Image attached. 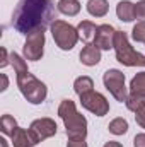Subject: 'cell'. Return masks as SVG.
I'll list each match as a JSON object with an SVG mask.
<instances>
[{"instance_id": "obj_1", "label": "cell", "mask_w": 145, "mask_h": 147, "mask_svg": "<svg viewBox=\"0 0 145 147\" xmlns=\"http://www.w3.org/2000/svg\"><path fill=\"white\" fill-rule=\"evenodd\" d=\"M55 21L56 9L50 0H19L12 14L14 29L26 36L34 31H46Z\"/></svg>"}, {"instance_id": "obj_2", "label": "cell", "mask_w": 145, "mask_h": 147, "mask_svg": "<svg viewBox=\"0 0 145 147\" xmlns=\"http://www.w3.org/2000/svg\"><path fill=\"white\" fill-rule=\"evenodd\" d=\"M58 116L63 120L68 139H85L87 137V120L80 115L72 99H63L58 106Z\"/></svg>"}, {"instance_id": "obj_3", "label": "cell", "mask_w": 145, "mask_h": 147, "mask_svg": "<svg viewBox=\"0 0 145 147\" xmlns=\"http://www.w3.org/2000/svg\"><path fill=\"white\" fill-rule=\"evenodd\" d=\"M114 51H116V60L119 63L126 67H145V55L132 48L125 31L114 33Z\"/></svg>"}, {"instance_id": "obj_4", "label": "cell", "mask_w": 145, "mask_h": 147, "mask_svg": "<svg viewBox=\"0 0 145 147\" xmlns=\"http://www.w3.org/2000/svg\"><path fill=\"white\" fill-rule=\"evenodd\" d=\"M17 87L21 91V94L31 103V105H39L46 99V94H48V89L46 86L34 77L31 72H24L17 75Z\"/></svg>"}, {"instance_id": "obj_5", "label": "cell", "mask_w": 145, "mask_h": 147, "mask_svg": "<svg viewBox=\"0 0 145 147\" xmlns=\"http://www.w3.org/2000/svg\"><path fill=\"white\" fill-rule=\"evenodd\" d=\"M50 28H51V34H53V39H55L56 46L60 50H65V51L72 50L77 45L79 38H80L77 28H73L72 24H68V22H65L62 19H56Z\"/></svg>"}, {"instance_id": "obj_6", "label": "cell", "mask_w": 145, "mask_h": 147, "mask_svg": "<svg viewBox=\"0 0 145 147\" xmlns=\"http://www.w3.org/2000/svg\"><path fill=\"white\" fill-rule=\"evenodd\" d=\"M103 82H104V87L111 92V96L119 101V103H125L126 98H128V92H126V86H125V74L118 69H109L104 72L103 75Z\"/></svg>"}, {"instance_id": "obj_7", "label": "cell", "mask_w": 145, "mask_h": 147, "mask_svg": "<svg viewBox=\"0 0 145 147\" xmlns=\"http://www.w3.org/2000/svg\"><path fill=\"white\" fill-rule=\"evenodd\" d=\"M79 98H80L82 108H85L87 111L94 113L96 116H104V115L109 113L108 99H106L101 92H97V91H94V89L89 91V92H85V94H82V96H79Z\"/></svg>"}, {"instance_id": "obj_8", "label": "cell", "mask_w": 145, "mask_h": 147, "mask_svg": "<svg viewBox=\"0 0 145 147\" xmlns=\"http://www.w3.org/2000/svg\"><path fill=\"white\" fill-rule=\"evenodd\" d=\"M22 53L26 60H31V62L41 60L44 53V31H34L28 34L26 43L22 46Z\"/></svg>"}, {"instance_id": "obj_9", "label": "cell", "mask_w": 145, "mask_h": 147, "mask_svg": "<svg viewBox=\"0 0 145 147\" xmlns=\"http://www.w3.org/2000/svg\"><path fill=\"white\" fill-rule=\"evenodd\" d=\"M56 128L58 127H56L55 120H51V118H38V120H34L31 123V127H29V130L34 134V137H36L39 142H43L44 139L53 137L56 134Z\"/></svg>"}, {"instance_id": "obj_10", "label": "cell", "mask_w": 145, "mask_h": 147, "mask_svg": "<svg viewBox=\"0 0 145 147\" xmlns=\"http://www.w3.org/2000/svg\"><path fill=\"white\" fill-rule=\"evenodd\" d=\"M114 33H116V29L111 24H101V26H97L94 45L99 50H111V48H114Z\"/></svg>"}, {"instance_id": "obj_11", "label": "cell", "mask_w": 145, "mask_h": 147, "mask_svg": "<svg viewBox=\"0 0 145 147\" xmlns=\"http://www.w3.org/2000/svg\"><path fill=\"white\" fill-rule=\"evenodd\" d=\"M10 139H12V146L14 147H34L39 144V140L34 137V134L31 130L21 128V127H17L14 130V134L10 135Z\"/></svg>"}, {"instance_id": "obj_12", "label": "cell", "mask_w": 145, "mask_h": 147, "mask_svg": "<svg viewBox=\"0 0 145 147\" xmlns=\"http://www.w3.org/2000/svg\"><path fill=\"white\" fill-rule=\"evenodd\" d=\"M80 62L84 63V65H87V67H94V65H97L99 62H101V50L92 43H87L84 48H82V51H80Z\"/></svg>"}, {"instance_id": "obj_13", "label": "cell", "mask_w": 145, "mask_h": 147, "mask_svg": "<svg viewBox=\"0 0 145 147\" xmlns=\"http://www.w3.org/2000/svg\"><path fill=\"white\" fill-rule=\"evenodd\" d=\"M116 16L123 22H132L135 19V3H132L130 0H121L116 5Z\"/></svg>"}, {"instance_id": "obj_14", "label": "cell", "mask_w": 145, "mask_h": 147, "mask_svg": "<svg viewBox=\"0 0 145 147\" xmlns=\"http://www.w3.org/2000/svg\"><path fill=\"white\" fill-rule=\"evenodd\" d=\"M77 31H79V36L82 38L85 43H91V41H94V38H96L97 26H96L92 21H80L79 26H77Z\"/></svg>"}, {"instance_id": "obj_15", "label": "cell", "mask_w": 145, "mask_h": 147, "mask_svg": "<svg viewBox=\"0 0 145 147\" xmlns=\"http://www.w3.org/2000/svg\"><path fill=\"white\" fill-rule=\"evenodd\" d=\"M109 10L108 0H89L87 2V12L94 17H104Z\"/></svg>"}, {"instance_id": "obj_16", "label": "cell", "mask_w": 145, "mask_h": 147, "mask_svg": "<svg viewBox=\"0 0 145 147\" xmlns=\"http://www.w3.org/2000/svg\"><path fill=\"white\" fill-rule=\"evenodd\" d=\"M130 94L145 99V72L137 74L130 82Z\"/></svg>"}, {"instance_id": "obj_17", "label": "cell", "mask_w": 145, "mask_h": 147, "mask_svg": "<svg viewBox=\"0 0 145 147\" xmlns=\"http://www.w3.org/2000/svg\"><path fill=\"white\" fill-rule=\"evenodd\" d=\"M92 89H94V80H92L89 75L77 77L75 82H73V91H75L79 96H82V94H85V92H89V91H92Z\"/></svg>"}, {"instance_id": "obj_18", "label": "cell", "mask_w": 145, "mask_h": 147, "mask_svg": "<svg viewBox=\"0 0 145 147\" xmlns=\"http://www.w3.org/2000/svg\"><path fill=\"white\" fill-rule=\"evenodd\" d=\"M58 12L72 17L80 12V2L79 0H60L58 2Z\"/></svg>"}, {"instance_id": "obj_19", "label": "cell", "mask_w": 145, "mask_h": 147, "mask_svg": "<svg viewBox=\"0 0 145 147\" xmlns=\"http://www.w3.org/2000/svg\"><path fill=\"white\" fill-rule=\"evenodd\" d=\"M108 128L113 135H125L128 132V121L125 118H114L108 125Z\"/></svg>"}, {"instance_id": "obj_20", "label": "cell", "mask_w": 145, "mask_h": 147, "mask_svg": "<svg viewBox=\"0 0 145 147\" xmlns=\"http://www.w3.org/2000/svg\"><path fill=\"white\" fill-rule=\"evenodd\" d=\"M15 128H17L15 118L10 116V115H3L2 120H0V130H2V134H3V135H12Z\"/></svg>"}, {"instance_id": "obj_21", "label": "cell", "mask_w": 145, "mask_h": 147, "mask_svg": "<svg viewBox=\"0 0 145 147\" xmlns=\"http://www.w3.org/2000/svg\"><path fill=\"white\" fill-rule=\"evenodd\" d=\"M10 63H12V67H14V70H15V75H19V74H24V72H29L28 70V63H26V60L21 57V55H17V53H10Z\"/></svg>"}, {"instance_id": "obj_22", "label": "cell", "mask_w": 145, "mask_h": 147, "mask_svg": "<svg viewBox=\"0 0 145 147\" xmlns=\"http://www.w3.org/2000/svg\"><path fill=\"white\" fill-rule=\"evenodd\" d=\"M125 105H126V108H128L130 111L137 113V111H140V110L145 106V99H144V98H137V96H132V94H128V98H126Z\"/></svg>"}, {"instance_id": "obj_23", "label": "cell", "mask_w": 145, "mask_h": 147, "mask_svg": "<svg viewBox=\"0 0 145 147\" xmlns=\"http://www.w3.org/2000/svg\"><path fill=\"white\" fill-rule=\"evenodd\" d=\"M132 36L137 43H145V22H138V24L133 26Z\"/></svg>"}, {"instance_id": "obj_24", "label": "cell", "mask_w": 145, "mask_h": 147, "mask_svg": "<svg viewBox=\"0 0 145 147\" xmlns=\"http://www.w3.org/2000/svg\"><path fill=\"white\" fill-rule=\"evenodd\" d=\"M135 19L138 22H145V0L135 3Z\"/></svg>"}, {"instance_id": "obj_25", "label": "cell", "mask_w": 145, "mask_h": 147, "mask_svg": "<svg viewBox=\"0 0 145 147\" xmlns=\"http://www.w3.org/2000/svg\"><path fill=\"white\" fill-rule=\"evenodd\" d=\"M67 147H87L85 139H68Z\"/></svg>"}, {"instance_id": "obj_26", "label": "cell", "mask_w": 145, "mask_h": 147, "mask_svg": "<svg viewBox=\"0 0 145 147\" xmlns=\"http://www.w3.org/2000/svg\"><path fill=\"white\" fill-rule=\"evenodd\" d=\"M135 120H137V123H138V125L145 130V106L140 111H137V113H135Z\"/></svg>"}, {"instance_id": "obj_27", "label": "cell", "mask_w": 145, "mask_h": 147, "mask_svg": "<svg viewBox=\"0 0 145 147\" xmlns=\"http://www.w3.org/2000/svg\"><path fill=\"white\" fill-rule=\"evenodd\" d=\"M133 146L135 147H145V134H137V135H135Z\"/></svg>"}, {"instance_id": "obj_28", "label": "cell", "mask_w": 145, "mask_h": 147, "mask_svg": "<svg viewBox=\"0 0 145 147\" xmlns=\"http://www.w3.org/2000/svg\"><path fill=\"white\" fill-rule=\"evenodd\" d=\"M0 53H2V62H0V67H7L9 65V60H10V55H7V50L5 48H0Z\"/></svg>"}, {"instance_id": "obj_29", "label": "cell", "mask_w": 145, "mask_h": 147, "mask_svg": "<svg viewBox=\"0 0 145 147\" xmlns=\"http://www.w3.org/2000/svg\"><path fill=\"white\" fill-rule=\"evenodd\" d=\"M0 77H2V87H0V91H5L7 86H9V79H7L5 74H0Z\"/></svg>"}, {"instance_id": "obj_30", "label": "cell", "mask_w": 145, "mask_h": 147, "mask_svg": "<svg viewBox=\"0 0 145 147\" xmlns=\"http://www.w3.org/2000/svg\"><path fill=\"white\" fill-rule=\"evenodd\" d=\"M104 147H123L119 142H116V140H109V142H106L104 144Z\"/></svg>"}, {"instance_id": "obj_31", "label": "cell", "mask_w": 145, "mask_h": 147, "mask_svg": "<svg viewBox=\"0 0 145 147\" xmlns=\"http://www.w3.org/2000/svg\"><path fill=\"white\" fill-rule=\"evenodd\" d=\"M0 144H2V147H7V142H5V139H0Z\"/></svg>"}, {"instance_id": "obj_32", "label": "cell", "mask_w": 145, "mask_h": 147, "mask_svg": "<svg viewBox=\"0 0 145 147\" xmlns=\"http://www.w3.org/2000/svg\"><path fill=\"white\" fill-rule=\"evenodd\" d=\"M50 2H53V0H50Z\"/></svg>"}]
</instances>
